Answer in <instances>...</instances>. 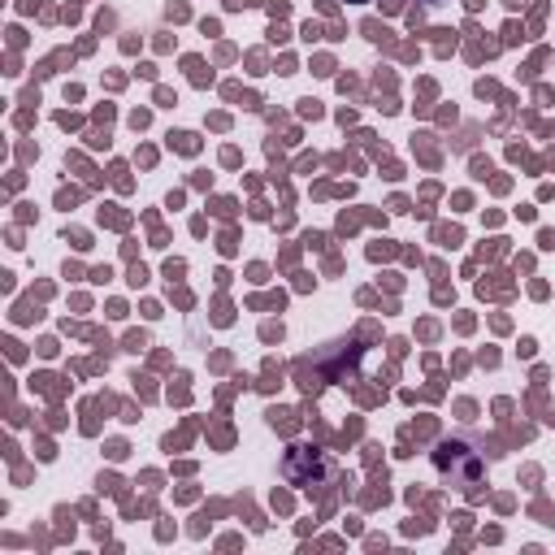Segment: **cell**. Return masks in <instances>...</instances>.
<instances>
[{
	"label": "cell",
	"instance_id": "1",
	"mask_svg": "<svg viewBox=\"0 0 555 555\" xmlns=\"http://www.w3.org/2000/svg\"><path fill=\"white\" fill-rule=\"evenodd\" d=\"M434 464H438L442 481L455 486V490H464V494H477V486H481V477H486L481 451H473V447L460 442V438H447V442L434 451Z\"/></svg>",
	"mask_w": 555,
	"mask_h": 555
},
{
	"label": "cell",
	"instance_id": "2",
	"mask_svg": "<svg viewBox=\"0 0 555 555\" xmlns=\"http://www.w3.org/2000/svg\"><path fill=\"white\" fill-rule=\"evenodd\" d=\"M425 4H438V0H425Z\"/></svg>",
	"mask_w": 555,
	"mask_h": 555
},
{
	"label": "cell",
	"instance_id": "3",
	"mask_svg": "<svg viewBox=\"0 0 555 555\" xmlns=\"http://www.w3.org/2000/svg\"><path fill=\"white\" fill-rule=\"evenodd\" d=\"M356 4H364V0H356Z\"/></svg>",
	"mask_w": 555,
	"mask_h": 555
}]
</instances>
